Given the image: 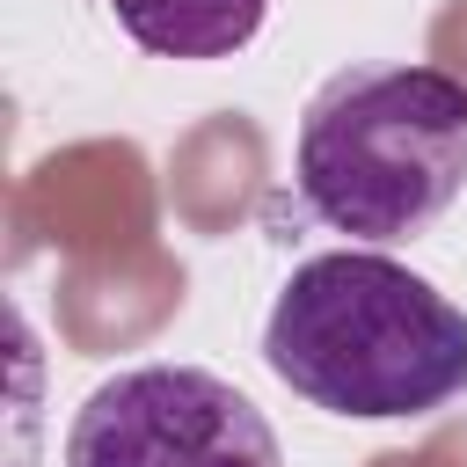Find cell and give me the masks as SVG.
<instances>
[{
    "instance_id": "cell-1",
    "label": "cell",
    "mask_w": 467,
    "mask_h": 467,
    "mask_svg": "<svg viewBox=\"0 0 467 467\" xmlns=\"http://www.w3.org/2000/svg\"><path fill=\"white\" fill-rule=\"evenodd\" d=\"M263 365L328 416L401 423L467 394V314L379 248H328L285 277Z\"/></svg>"
},
{
    "instance_id": "cell-4",
    "label": "cell",
    "mask_w": 467,
    "mask_h": 467,
    "mask_svg": "<svg viewBox=\"0 0 467 467\" xmlns=\"http://www.w3.org/2000/svg\"><path fill=\"white\" fill-rule=\"evenodd\" d=\"M124 36L153 58H234L255 44L270 0H109Z\"/></svg>"
},
{
    "instance_id": "cell-2",
    "label": "cell",
    "mask_w": 467,
    "mask_h": 467,
    "mask_svg": "<svg viewBox=\"0 0 467 467\" xmlns=\"http://www.w3.org/2000/svg\"><path fill=\"white\" fill-rule=\"evenodd\" d=\"M299 204L350 241H409L467 190V80L438 66H343L299 109Z\"/></svg>"
},
{
    "instance_id": "cell-3",
    "label": "cell",
    "mask_w": 467,
    "mask_h": 467,
    "mask_svg": "<svg viewBox=\"0 0 467 467\" xmlns=\"http://www.w3.org/2000/svg\"><path fill=\"white\" fill-rule=\"evenodd\" d=\"M66 467H285L263 409L204 365H131L66 431Z\"/></svg>"
}]
</instances>
